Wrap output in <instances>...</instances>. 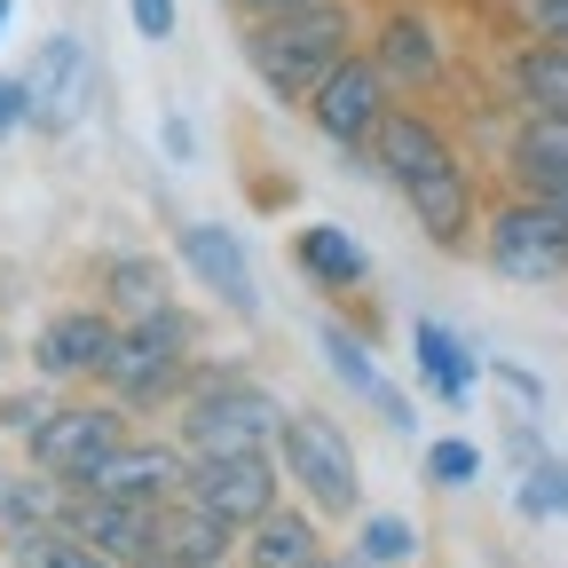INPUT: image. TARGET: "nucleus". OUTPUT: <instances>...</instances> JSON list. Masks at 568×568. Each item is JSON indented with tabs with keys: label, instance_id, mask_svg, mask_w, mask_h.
I'll use <instances>...</instances> for the list:
<instances>
[{
	"label": "nucleus",
	"instance_id": "nucleus-1",
	"mask_svg": "<svg viewBox=\"0 0 568 568\" xmlns=\"http://www.w3.org/2000/svg\"><path fill=\"white\" fill-rule=\"evenodd\" d=\"M355 55V17L347 0H308V9H284V17H253L245 24V63L253 80L276 95V103H301L332 80V71Z\"/></svg>",
	"mask_w": 568,
	"mask_h": 568
},
{
	"label": "nucleus",
	"instance_id": "nucleus-2",
	"mask_svg": "<svg viewBox=\"0 0 568 568\" xmlns=\"http://www.w3.org/2000/svg\"><path fill=\"white\" fill-rule=\"evenodd\" d=\"M174 443L190 458H245V450H276V426H284V403L237 372H197L190 364V387L174 403Z\"/></svg>",
	"mask_w": 568,
	"mask_h": 568
},
{
	"label": "nucleus",
	"instance_id": "nucleus-3",
	"mask_svg": "<svg viewBox=\"0 0 568 568\" xmlns=\"http://www.w3.org/2000/svg\"><path fill=\"white\" fill-rule=\"evenodd\" d=\"M190 364H197V324L182 308H159V316H142V324H119L95 387L119 410H159V403H182Z\"/></svg>",
	"mask_w": 568,
	"mask_h": 568
},
{
	"label": "nucleus",
	"instance_id": "nucleus-4",
	"mask_svg": "<svg viewBox=\"0 0 568 568\" xmlns=\"http://www.w3.org/2000/svg\"><path fill=\"white\" fill-rule=\"evenodd\" d=\"M276 466L284 481L301 489V506L316 521H355L364 514V466H355V443L347 426L324 418V410H284L276 426Z\"/></svg>",
	"mask_w": 568,
	"mask_h": 568
},
{
	"label": "nucleus",
	"instance_id": "nucleus-5",
	"mask_svg": "<svg viewBox=\"0 0 568 568\" xmlns=\"http://www.w3.org/2000/svg\"><path fill=\"white\" fill-rule=\"evenodd\" d=\"M126 435H134V410H119L111 395H55V410L24 435V458H32L40 474H55V481L80 489Z\"/></svg>",
	"mask_w": 568,
	"mask_h": 568
},
{
	"label": "nucleus",
	"instance_id": "nucleus-6",
	"mask_svg": "<svg viewBox=\"0 0 568 568\" xmlns=\"http://www.w3.org/2000/svg\"><path fill=\"white\" fill-rule=\"evenodd\" d=\"M481 261L506 284H560L568 276V213H552L545 197H497L481 213Z\"/></svg>",
	"mask_w": 568,
	"mask_h": 568
},
{
	"label": "nucleus",
	"instance_id": "nucleus-7",
	"mask_svg": "<svg viewBox=\"0 0 568 568\" xmlns=\"http://www.w3.org/2000/svg\"><path fill=\"white\" fill-rule=\"evenodd\" d=\"M182 497H197L205 514H222V521L245 537L268 506H284V466H276V450H245V458H190Z\"/></svg>",
	"mask_w": 568,
	"mask_h": 568
},
{
	"label": "nucleus",
	"instance_id": "nucleus-8",
	"mask_svg": "<svg viewBox=\"0 0 568 568\" xmlns=\"http://www.w3.org/2000/svg\"><path fill=\"white\" fill-rule=\"evenodd\" d=\"M387 103H395L387 71H379L364 48H355V55L332 71V80L308 95V119H316V134H324V142H339V151L364 159V142H372V126L387 119Z\"/></svg>",
	"mask_w": 568,
	"mask_h": 568
},
{
	"label": "nucleus",
	"instance_id": "nucleus-9",
	"mask_svg": "<svg viewBox=\"0 0 568 568\" xmlns=\"http://www.w3.org/2000/svg\"><path fill=\"white\" fill-rule=\"evenodd\" d=\"M88 95H95V55L71 40V32H55L32 63H24V126H40V134H71L88 119Z\"/></svg>",
	"mask_w": 568,
	"mask_h": 568
},
{
	"label": "nucleus",
	"instance_id": "nucleus-10",
	"mask_svg": "<svg viewBox=\"0 0 568 568\" xmlns=\"http://www.w3.org/2000/svg\"><path fill=\"white\" fill-rule=\"evenodd\" d=\"M111 339H119V316L111 308H55L32 332V347H24L32 355V379H48V387H95Z\"/></svg>",
	"mask_w": 568,
	"mask_h": 568
},
{
	"label": "nucleus",
	"instance_id": "nucleus-11",
	"mask_svg": "<svg viewBox=\"0 0 568 568\" xmlns=\"http://www.w3.org/2000/svg\"><path fill=\"white\" fill-rule=\"evenodd\" d=\"M174 253H182V268L205 284L213 301H222L230 316H245V324H261V284H253V253L237 245V230L230 222H182L174 230Z\"/></svg>",
	"mask_w": 568,
	"mask_h": 568
},
{
	"label": "nucleus",
	"instance_id": "nucleus-12",
	"mask_svg": "<svg viewBox=\"0 0 568 568\" xmlns=\"http://www.w3.org/2000/svg\"><path fill=\"white\" fill-rule=\"evenodd\" d=\"M190 481V450L166 443V435H126L80 489H103V497H126V506H166V497H182Z\"/></svg>",
	"mask_w": 568,
	"mask_h": 568
},
{
	"label": "nucleus",
	"instance_id": "nucleus-13",
	"mask_svg": "<svg viewBox=\"0 0 568 568\" xmlns=\"http://www.w3.org/2000/svg\"><path fill=\"white\" fill-rule=\"evenodd\" d=\"M63 529L88 537L119 568H142L159 552V506H126V497H103V489H71L63 497Z\"/></svg>",
	"mask_w": 568,
	"mask_h": 568
},
{
	"label": "nucleus",
	"instance_id": "nucleus-14",
	"mask_svg": "<svg viewBox=\"0 0 568 568\" xmlns=\"http://www.w3.org/2000/svg\"><path fill=\"white\" fill-rule=\"evenodd\" d=\"M364 159L403 190V182H418V174H435V166H450L458 159V142L426 119V111H403V103H387V119L372 126V142H364Z\"/></svg>",
	"mask_w": 568,
	"mask_h": 568
},
{
	"label": "nucleus",
	"instance_id": "nucleus-15",
	"mask_svg": "<svg viewBox=\"0 0 568 568\" xmlns=\"http://www.w3.org/2000/svg\"><path fill=\"white\" fill-rule=\"evenodd\" d=\"M403 205H410V222L435 237V245H474V230H481V205H474V174H466V159H450V166H435V174H418V182H403Z\"/></svg>",
	"mask_w": 568,
	"mask_h": 568
},
{
	"label": "nucleus",
	"instance_id": "nucleus-16",
	"mask_svg": "<svg viewBox=\"0 0 568 568\" xmlns=\"http://www.w3.org/2000/svg\"><path fill=\"white\" fill-rule=\"evenodd\" d=\"M372 63L387 71V88H435L443 80V32L426 24L418 9H395L387 24H379V40H372Z\"/></svg>",
	"mask_w": 568,
	"mask_h": 568
},
{
	"label": "nucleus",
	"instance_id": "nucleus-17",
	"mask_svg": "<svg viewBox=\"0 0 568 568\" xmlns=\"http://www.w3.org/2000/svg\"><path fill=\"white\" fill-rule=\"evenodd\" d=\"M324 364L339 372V387H347V395H364V403L379 410V426H395V435H410V418H418V410L403 403V387H395V379H387V372L372 364V347L355 339L347 324H324Z\"/></svg>",
	"mask_w": 568,
	"mask_h": 568
},
{
	"label": "nucleus",
	"instance_id": "nucleus-18",
	"mask_svg": "<svg viewBox=\"0 0 568 568\" xmlns=\"http://www.w3.org/2000/svg\"><path fill=\"white\" fill-rule=\"evenodd\" d=\"M410 355H418V379L435 387V403L466 410V395H474V379H481V355H474L443 316H418V324H410Z\"/></svg>",
	"mask_w": 568,
	"mask_h": 568
},
{
	"label": "nucleus",
	"instance_id": "nucleus-19",
	"mask_svg": "<svg viewBox=\"0 0 568 568\" xmlns=\"http://www.w3.org/2000/svg\"><path fill=\"white\" fill-rule=\"evenodd\" d=\"M237 545H245V568H316L324 560V521L308 506H268Z\"/></svg>",
	"mask_w": 568,
	"mask_h": 568
},
{
	"label": "nucleus",
	"instance_id": "nucleus-20",
	"mask_svg": "<svg viewBox=\"0 0 568 568\" xmlns=\"http://www.w3.org/2000/svg\"><path fill=\"white\" fill-rule=\"evenodd\" d=\"M293 268L316 284V293H355V284H372V253L355 245L339 222H308L293 237Z\"/></svg>",
	"mask_w": 568,
	"mask_h": 568
},
{
	"label": "nucleus",
	"instance_id": "nucleus-21",
	"mask_svg": "<svg viewBox=\"0 0 568 568\" xmlns=\"http://www.w3.org/2000/svg\"><path fill=\"white\" fill-rule=\"evenodd\" d=\"M63 497H71V481H55V474H40V466L0 474V552L24 545L32 529H55V521H63Z\"/></svg>",
	"mask_w": 568,
	"mask_h": 568
},
{
	"label": "nucleus",
	"instance_id": "nucleus-22",
	"mask_svg": "<svg viewBox=\"0 0 568 568\" xmlns=\"http://www.w3.org/2000/svg\"><path fill=\"white\" fill-rule=\"evenodd\" d=\"M506 88L521 95V111H552V119H568V48H552V40L514 48V55H506Z\"/></svg>",
	"mask_w": 568,
	"mask_h": 568
},
{
	"label": "nucleus",
	"instance_id": "nucleus-23",
	"mask_svg": "<svg viewBox=\"0 0 568 568\" xmlns=\"http://www.w3.org/2000/svg\"><path fill=\"white\" fill-rule=\"evenodd\" d=\"M159 552H190V560H230L237 529L222 514H205L197 497H166L159 506Z\"/></svg>",
	"mask_w": 568,
	"mask_h": 568
},
{
	"label": "nucleus",
	"instance_id": "nucleus-24",
	"mask_svg": "<svg viewBox=\"0 0 568 568\" xmlns=\"http://www.w3.org/2000/svg\"><path fill=\"white\" fill-rule=\"evenodd\" d=\"M103 308H111L119 324H142V316L174 308V293H166V268H159L151 253H119V261L103 268Z\"/></svg>",
	"mask_w": 568,
	"mask_h": 568
},
{
	"label": "nucleus",
	"instance_id": "nucleus-25",
	"mask_svg": "<svg viewBox=\"0 0 568 568\" xmlns=\"http://www.w3.org/2000/svg\"><path fill=\"white\" fill-rule=\"evenodd\" d=\"M0 560H9V568H119V560H103L88 537H71L63 521H55V529H32L24 545H9Z\"/></svg>",
	"mask_w": 568,
	"mask_h": 568
},
{
	"label": "nucleus",
	"instance_id": "nucleus-26",
	"mask_svg": "<svg viewBox=\"0 0 568 568\" xmlns=\"http://www.w3.org/2000/svg\"><path fill=\"white\" fill-rule=\"evenodd\" d=\"M355 552L379 560V568H410L418 560V529L403 514H355Z\"/></svg>",
	"mask_w": 568,
	"mask_h": 568
},
{
	"label": "nucleus",
	"instance_id": "nucleus-27",
	"mask_svg": "<svg viewBox=\"0 0 568 568\" xmlns=\"http://www.w3.org/2000/svg\"><path fill=\"white\" fill-rule=\"evenodd\" d=\"M521 514L529 521H568V458L537 450L529 474H521Z\"/></svg>",
	"mask_w": 568,
	"mask_h": 568
},
{
	"label": "nucleus",
	"instance_id": "nucleus-28",
	"mask_svg": "<svg viewBox=\"0 0 568 568\" xmlns=\"http://www.w3.org/2000/svg\"><path fill=\"white\" fill-rule=\"evenodd\" d=\"M506 159L568 166V119H552V111H521V126H514V142H506Z\"/></svg>",
	"mask_w": 568,
	"mask_h": 568
},
{
	"label": "nucleus",
	"instance_id": "nucleus-29",
	"mask_svg": "<svg viewBox=\"0 0 568 568\" xmlns=\"http://www.w3.org/2000/svg\"><path fill=\"white\" fill-rule=\"evenodd\" d=\"M426 481H435V489H474V481H481V450H474L466 435L426 443Z\"/></svg>",
	"mask_w": 568,
	"mask_h": 568
},
{
	"label": "nucleus",
	"instance_id": "nucleus-30",
	"mask_svg": "<svg viewBox=\"0 0 568 568\" xmlns=\"http://www.w3.org/2000/svg\"><path fill=\"white\" fill-rule=\"evenodd\" d=\"M506 182L521 197H545L552 213H568V166H545V159H506Z\"/></svg>",
	"mask_w": 568,
	"mask_h": 568
},
{
	"label": "nucleus",
	"instance_id": "nucleus-31",
	"mask_svg": "<svg viewBox=\"0 0 568 568\" xmlns=\"http://www.w3.org/2000/svg\"><path fill=\"white\" fill-rule=\"evenodd\" d=\"M48 410H55V387H48V379H40V387H24V395H0V435H17V443H24Z\"/></svg>",
	"mask_w": 568,
	"mask_h": 568
},
{
	"label": "nucleus",
	"instance_id": "nucleus-32",
	"mask_svg": "<svg viewBox=\"0 0 568 568\" xmlns=\"http://www.w3.org/2000/svg\"><path fill=\"white\" fill-rule=\"evenodd\" d=\"M481 372H489L497 387H506V395L521 403V418H537V410H545V379H537V372H521V364H506V355H489V364H481Z\"/></svg>",
	"mask_w": 568,
	"mask_h": 568
},
{
	"label": "nucleus",
	"instance_id": "nucleus-33",
	"mask_svg": "<svg viewBox=\"0 0 568 568\" xmlns=\"http://www.w3.org/2000/svg\"><path fill=\"white\" fill-rule=\"evenodd\" d=\"M521 32L568 48V0H521Z\"/></svg>",
	"mask_w": 568,
	"mask_h": 568
},
{
	"label": "nucleus",
	"instance_id": "nucleus-34",
	"mask_svg": "<svg viewBox=\"0 0 568 568\" xmlns=\"http://www.w3.org/2000/svg\"><path fill=\"white\" fill-rule=\"evenodd\" d=\"M126 17L142 40H174V0H126Z\"/></svg>",
	"mask_w": 568,
	"mask_h": 568
},
{
	"label": "nucleus",
	"instance_id": "nucleus-35",
	"mask_svg": "<svg viewBox=\"0 0 568 568\" xmlns=\"http://www.w3.org/2000/svg\"><path fill=\"white\" fill-rule=\"evenodd\" d=\"M24 119H32V111H24V71H17V80L0 71V142H9V134H17Z\"/></svg>",
	"mask_w": 568,
	"mask_h": 568
},
{
	"label": "nucleus",
	"instance_id": "nucleus-36",
	"mask_svg": "<svg viewBox=\"0 0 568 568\" xmlns=\"http://www.w3.org/2000/svg\"><path fill=\"white\" fill-rule=\"evenodd\" d=\"M230 9L253 24V17H284V9H308V0H230Z\"/></svg>",
	"mask_w": 568,
	"mask_h": 568
},
{
	"label": "nucleus",
	"instance_id": "nucleus-37",
	"mask_svg": "<svg viewBox=\"0 0 568 568\" xmlns=\"http://www.w3.org/2000/svg\"><path fill=\"white\" fill-rule=\"evenodd\" d=\"M159 134H166V159H190V119H166Z\"/></svg>",
	"mask_w": 568,
	"mask_h": 568
},
{
	"label": "nucleus",
	"instance_id": "nucleus-38",
	"mask_svg": "<svg viewBox=\"0 0 568 568\" xmlns=\"http://www.w3.org/2000/svg\"><path fill=\"white\" fill-rule=\"evenodd\" d=\"M142 568H230V560H190V552H151Z\"/></svg>",
	"mask_w": 568,
	"mask_h": 568
},
{
	"label": "nucleus",
	"instance_id": "nucleus-39",
	"mask_svg": "<svg viewBox=\"0 0 568 568\" xmlns=\"http://www.w3.org/2000/svg\"><path fill=\"white\" fill-rule=\"evenodd\" d=\"M9 17H17V0H0V32H9Z\"/></svg>",
	"mask_w": 568,
	"mask_h": 568
},
{
	"label": "nucleus",
	"instance_id": "nucleus-40",
	"mask_svg": "<svg viewBox=\"0 0 568 568\" xmlns=\"http://www.w3.org/2000/svg\"><path fill=\"white\" fill-rule=\"evenodd\" d=\"M316 568H339V560H316Z\"/></svg>",
	"mask_w": 568,
	"mask_h": 568
}]
</instances>
